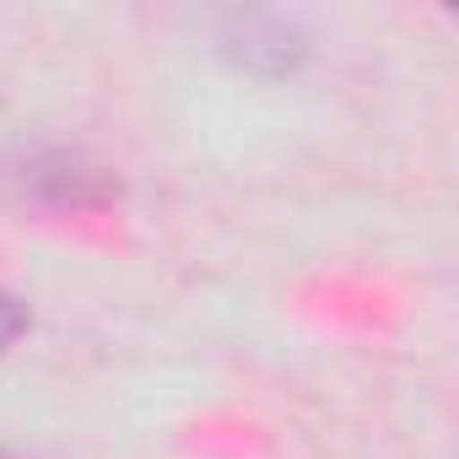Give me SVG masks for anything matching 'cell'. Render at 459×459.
<instances>
[{
	"mask_svg": "<svg viewBox=\"0 0 459 459\" xmlns=\"http://www.w3.org/2000/svg\"><path fill=\"white\" fill-rule=\"evenodd\" d=\"M227 55L255 76H281V71H292L303 60V44L281 17H244L238 33L227 39Z\"/></svg>",
	"mask_w": 459,
	"mask_h": 459,
	"instance_id": "6da1fadb",
	"label": "cell"
},
{
	"mask_svg": "<svg viewBox=\"0 0 459 459\" xmlns=\"http://www.w3.org/2000/svg\"><path fill=\"white\" fill-rule=\"evenodd\" d=\"M28 325H33V314H28V303L17 298V292H6L0 287V357H6L22 335H28Z\"/></svg>",
	"mask_w": 459,
	"mask_h": 459,
	"instance_id": "7a4b0ae2",
	"label": "cell"
},
{
	"mask_svg": "<svg viewBox=\"0 0 459 459\" xmlns=\"http://www.w3.org/2000/svg\"><path fill=\"white\" fill-rule=\"evenodd\" d=\"M0 459H17V454H0Z\"/></svg>",
	"mask_w": 459,
	"mask_h": 459,
	"instance_id": "3957f363",
	"label": "cell"
}]
</instances>
